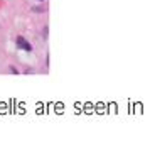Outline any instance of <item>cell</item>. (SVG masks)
Here are the masks:
<instances>
[{
	"mask_svg": "<svg viewBox=\"0 0 150 152\" xmlns=\"http://www.w3.org/2000/svg\"><path fill=\"white\" fill-rule=\"evenodd\" d=\"M17 44H19V48H22V49H25V51H31V44L27 42L24 37H17Z\"/></svg>",
	"mask_w": 150,
	"mask_h": 152,
	"instance_id": "obj_1",
	"label": "cell"
}]
</instances>
